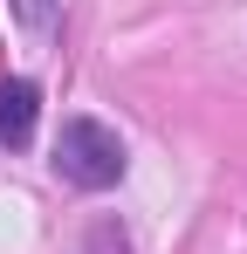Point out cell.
Returning <instances> with one entry per match:
<instances>
[{"instance_id":"obj_1","label":"cell","mask_w":247,"mask_h":254,"mask_svg":"<svg viewBox=\"0 0 247 254\" xmlns=\"http://www.w3.org/2000/svg\"><path fill=\"white\" fill-rule=\"evenodd\" d=\"M124 137L103 117H69L62 124V137H55V172L69 179V186H82V192H110L124 179Z\"/></svg>"},{"instance_id":"obj_2","label":"cell","mask_w":247,"mask_h":254,"mask_svg":"<svg viewBox=\"0 0 247 254\" xmlns=\"http://www.w3.org/2000/svg\"><path fill=\"white\" fill-rule=\"evenodd\" d=\"M35 117H41V89L28 83V76H7V83H0V144L21 151V144L35 137Z\"/></svg>"},{"instance_id":"obj_3","label":"cell","mask_w":247,"mask_h":254,"mask_svg":"<svg viewBox=\"0 0 247 254\" xmlns=\"http://www.w3.org/2000/svg\"><path fill=\"white\" fill-rule=\"evenodd\" d=\"M7 7H14V21H21L35 42H48V35L62 28V0H7Z\"/></svg>"},{"instance_id":"obj_4","label":"cell","mask_w":247,"mask_h":254,"mask_svg":"<svg viewBox=\"0 0 247 254\" xmlns=\"http://www.w3.org/2000/svg\"><path fill=\"white\" fill-rule=\"evenodd\" d=\"M82 254H130L117 220H89V234H82Z\"/></svg>"}]
</instances>
